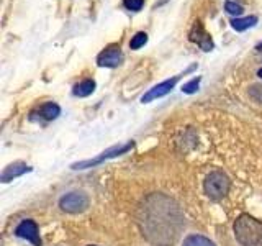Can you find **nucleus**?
I'll return each instance as SVG.
<instances>
[{
	"label": "nucleus",
	"instance_id": "nucleus-10",
	"mask_svg": "<svg viewBox=\"0 0 262 246\" xmlns=\"http://www.w3.org/2000/svg\"><path fill=\"white\" fill-rule=\"evenodd\" d=\"M31 168L28 166V164H25V162H13L10 164V166H7L2 172V176H0V180L2 182H10V180L16 179V177H20L23 176L25 172H30Z\"/></svg>",
	"mask_w": 262,
	"mask_h": 246
},
{
	"label": "nucleus",
	"instance_id": "nucleus-3",
	"mask_svg": "<svg viewBox=\"0 0 262 246\" xmlns=\"http://www.w3.org/2000/svg\"><path fill=\"white\" fill-rule=\"evenodd\" d=\"M231 187V180L221 171H213L205 179V192L213 200H220L226 197Z\"/></svg>",
	"mask_w": 262,
	"mask_h": 246
},
{
	"label": "nucleus",
	"instance_id": "nucleus-7",
	"mask_svg": "<svg viewBox=\"0 0 262 246\" xmlns=\"http://www.w3.org/2000/svg\"><path fill=\"white\" fill-rule=\"evenodd\" d=\"M182 76H184V74H179V76H176V77L167 79V80L161 82V84L154 86L152 89H149V90H147V92L143 95L141 102H143V104H149V102L156 100V98H161V97H164V95H167V94L170 92V90L176 87V84L180 80V77H182Z\"/></svg>",
	"mask_w": 262,
	"mask_h": 246
},
{
	"label": "nucleus",
	"instance_id": "nucleus-15",
	"mask_svg": "<svg viewBox=\"0 0 262 246\" xmlns=\"http://www.w3.org/2000/svg\"><path fill=\"white\" fill-rule=\"evenodd\" d=\"M147 43V35L144 31H138L136 35L131 38L129 41V48L131 49H139V48H143L144 45Z\"/></svg>",
	"mask_w": 262,
	"mask_h": 246
},
{
	"label": "nucleus",
	"instance_id": "nucleus-12",
	"mask_svg": "<svg viewBox=\"0 0 262 246\" xmlns=\"http://www.w3.org/2000/svg\"><path fill=\"white\" fill-rule=\"evenodd\" d=\"M95 90V80L92 79H84L80 80L79 84L74 86L72 89V94L76 97H89Z\"/></svg>",
	"mask_w": 262,
	"mask_h": 246
},
{
	"label": "nucleus",
	"instance_id": "nucleus-13",
	"mask_svg": "<svg viewBox=\"0 0 262 246\" xmlns=\"http://www.w3.org/2000/svg\"><path fill=\"white\" fill-rule=\"evenodd\" d=\"M39 117L43 118V120H54L59 117V113H61V109H59V105L54 104V102H48L45 105H41L39 107Z\"/></svg>",
	"mask_w": 262,
	"mask_h": 246
},
{
	"label": "nucleus",
	"instance_id": "nucleus-8",
	"mask_svg": "<svg viewBox=\"0 0 262 246\" xmlns=\"http://www.w3.org/2000/svg\"><path fill=\"white\" fill-rule=\"evenodd\" d=\"M188 38H190V41H193V43L199 45L203 51H211L213 46H215L211 41V36L207 33V30L203 28V25L200 22L193 23L190 33H188Z\"/></svg>",
	"mask_w": 262,
	"mask_h": 246
},
{
	"label": "nucleus",
	"instance_id": "nucleus-16",
	"mask_svg": "<svg viewBox=\"0 0 262 246\" xmlns=\"http://www.w3.org/2000/svg\"><path fill=\"white\" fill-rule=\"evenodd\" d=\"M225 10H226V13L233 15V16H236V18H237V16H239L244 12V8H243V5L233 2V0H226V2H225Z\"/></svg>",
	"mask_w": 262,
	"mask_h": 246
},
{
	"label": "nucleus",
	"instance_id": "nucleus-6",
	"mask_svg": "<svg viewBox=\"0 0 262 246\" xmlns=\"http://www.w3.org/2000/svg\"><path fill=\"white\" fill-rule=\"evenodd\" d=\"M123 61V53L118 45L106 46L103 51L97 56V64L100 68H118Z\"/></svg>",
	"mask_w": 262,
	"mask_h": 246
},
{
	"label": "nucleus",
	"instance_id": "nucleus-18",
	"mask_svg": "<svg viewBox=\"0 0 262 246\" xmlns=\"http://www.w3.org/2000/svg\"><path fill=\"white\" fill-rule=\"evenodd\" d=\"M200 80H202L200 77H195L190 82H187V84L182 86V92L184 94H193V92H196V90H199V86H200Z\"/></svg>",
	"mask_w": 262,
	"mask_h": 246
},
{
	"label": "nucleus",
	"instance_id": "nucleus-17",
	"mask_svg": "<svg viewBox=\"0 0 262 246\" xmlns=\"http://www.w3.org/2000/svg\"><path fill=\"white\" fill-rule=\"evenodd\" d=\"M249 97L254 102H257L262 105V84H256L249 87Z\"/></svg>",
	"mask_w": 262,
	"mask_h": 246
},
{
	"label": "nucleus",
	"instance_id": "nucleus-9",
	"mask_svg": "<svg viewBox=\"0 0 262 246\" xmlns=\"http://www.w3.org/2000/svg\"><path fill=\"white\" fill-rule=\"evenodd\" d=\"M15 233H16V236L25 238V240L33 243L35 246H41V238H39L38 227H36V223L33 220H23L21 223L16 227Z\"/></svg>",
	"mask_w": 262,
	"mask_h": 246
},
{
	"label": "nucleus",
	"instance_id": "nucleus-4",
	"mask_svg": "<svg viewBox=\"0 0 262 246\" xmlns=\"http://www.w3.org/2000/svg\"><path fill=\"white\" fill-rule=\"evenodd\" d=\"M133 146H135L133 141H128L125 145L113 146V148H110V150L103 151L102 154L95 156V158H92V159H85V161L74 162L71 168L72 169H89V168H94V166H97V164H102L103 161H108L112 158H117V156H121V154L128 153L129 150H133Z\"/></svg>",
	"mask_w": 262,
	"mask_h": 246
},
{
	"label": "nucleus",
	"instance_id": "nucleus-1",
	"mask_svg": "<svg viewBox=\"0 0 262 246\" xmlns=\"http://www.w3.org/2000/svg\"><path fill=\"white\" fill-rule=\"evenodd\" d=\"M139 227L154 244L169 246L177 241L184 228V215L179 205L164 194H152L139 207Z\"/></svg>",
	"mask_w": 262,
	"mask_h": 246
},
{
	"label": "nucleus",
	"instance_id": "nucleus-22",
	"mask_svg": "<svg viewBox=\"0 0 262 246\" xmlns=\"http://www.w3.org/2000/svg\"><path fill=\"white\" fill-rule=\"evenodd\" d=\"M90 246H94V244H90Z\"/></svg>",
	"mask_w": 262,
	"mask_h": 246
},
{
	"label": "nucleus",
	"instance_id": "nucleus-20",
	"mask_svg": "<svg viewBox=\"0 0 262 246\" xmlns=\"http://www.w3.org/2000/svg\"><path fill=\"white\" fill-rule=\"evenodd\" d=\"M256 49H259V51H262V41H260V43H259V45L256 46Z\"/></svg>",
	"mask_w": 262,
	"mask_h": 246
},
{
	"label": "nucleus",
	"instance_id": "nucleus-2",
	"mask_svg": "<svg viewBox=\"0 0 262 246\" xmlns=\"http://www.w3.org/2000/svg\"><path fill=\"white\" fill-rule=\"evenodd\" d=\"M234 236L241 246H262V221L241 215L234 221Z\"/></svg>",
	"mask_w": 262,
	"mask_h": 246
},
{
	"label": "nucleus",
	"instance_id": "nucleus-11",
	"mask_svg": "<svg viewBox=\"0 0 262 246\" xmlns=\"http://www.w3.org/2000/svg\"><path fill=\"white\" fill-rule=\"evenodd\" d=\"M259 22V18L256 15H251V16H244V18H233L231 20V28L236 30V31H246V30H249L252 27H256Z\"/></svg>",
	"mask_w": 262,
	"mask_h": 246
},
{
	"label": "nucleus",
	"instance_id": "nucleus-5",
	"mask_svg": "<svg viewBox=\"0 0 262 246\" xmlns=\"http://www.w3.org/2000/svg\"><path fill=\"white\" fill-rule=\"evenodd\" d=\"M59 207L68 213H82L89 207V197L84 192L66 194L59 200Z\"/></svg>",
	"mask_w": 262,
	"mask_h": 246
},
{
	"label": "nucleus",
	"instance_id": "nucleus-21",
	"mask_svg": "<svg viewBox=\"0 0 262 246\" xmlns=\"http://www.w3.org/2000/svg\"><path fill=\"white\" fill-rule=\"evenodd\" d=\"M257 76H259V77L262 79V69H259V71H257Z\"/></svg>",
	"mask_w": 262,
	"mask_h": 246
},
{
	"label": "nucleus",
	"instance_id": "nucleus-14",
	"mask_svg": "<svg viewBox=\"0 0 262 246\" xmlns=\"http://www.w3.org/2000/svg\"><path fill=\"white\" fill-rule=\"evenodd\" d=\"M182 246H215V243L210 241L208 238L200 236V235H190L184 240Z\"/></svg>",
	"mask_w": 262,
	"mask_h": 246
},
{
	"label": "nucleus",
	"instance_id": "nucleus-19",
	"mask_svg": "<svg viewBox=\"0 0 262 246\" xmlns=\"http://www.w3.org/2000/svg\"><path fill=\"white\" fill-rule=\"evenodd\" d=\"M123 5L131 12H139L144 5V0H123Z\"/></svg>",
	"mask_w": 262,
	"mask_h": 246
}]
</instances>
